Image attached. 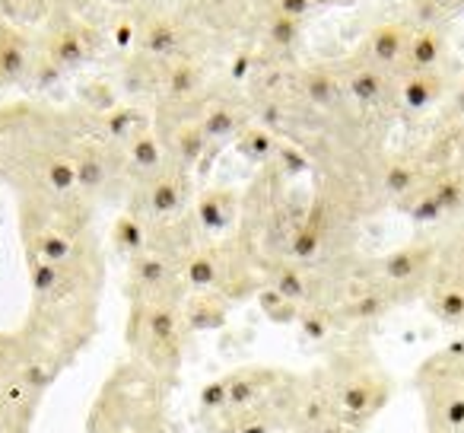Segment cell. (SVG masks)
I'll use <instances>...</instances> for the list:
<instances>
[{"mask_svg":"<svg viewBox=\"0 0 464 433\" xmlns=\"http://www.w3.org/2000/svg\"><path fill=\"white\" fill-rule=\"evenodd\" d=\"M128 344L137 354V363L153 369L156 376H172L185 354V319L179 303L162 300H134L128 316Z\"/></svg>","mask_w":464,"mask_h":433,"instance_id":"6da1fadb","label":"cell"},{"mask_svg":"<svg viewBox=\"0 0 464 433\" xmlns=\"http://www.w3.org/2000/svg\"><path fill=\"white\" fill-rule=\"evenodd\" d=\"M426 433H464V350H442L417 369Z\"/></svg>","mask_w":464,"mask_h":433,"instance_id":"7a4b0ae2","label":"cell"},{"mask_svg":"<svg viewBox=\"0 0 464 433\" xmlns=\"http://www.w3.org/2000/svg\"><path fill=\"white\" fill-rule=\"evenodd\" d=\"M322 389L328 392L334 411L350 414V418H372L392 395L388 376L372 360H366L360 350L331 357Z\"/></svg>","mask_w":464,"mask_h":433,"instance_id":"3957f363","label":"cell"},{"mask_svg":"<svg viewBox=\"0 0 464 433\" xmlns=\"http://www.w3.org/2000/svg\"><path fill=\"white\" fill-rule=\"evenodd\" d=\"M179 274L169 255L162 252H140L130 259V278H134L137 297L134 300H162V303H179Z\"/></svg>","mask_w":464,"mask_h":433,"instance_id":"277c9868","label":"cell"},{"mask_svg":"<svg viewBox=\"0 0 464 433\" xmlns=\"http://www.w3.org/2000/svg\"><path fill=\"white\" fill-rule=\"evenodd\" d=\"M432 259H436V249L432 246H404L398 252L385 255L379 261V274L385 280V290H398V287H407L413 280H420L426 271L432 268Z\"/></svg>","mask_w":464,"mask_h":433,"instance_id":"5b68a950","label":"cell"},{"mask_svg":"<svg viewBox=\"0 0 464 433\" xmlns=\"http://www.w3.org/2000/svg\"><path fill=\"white\" fill-rule=\"evenodd\" d=\"M185 204V179H179V172L162 166L160 172L147 175V185H143V207H147L150 217L156 221H169L181 211Z\"/></svg>","mask_w":464,"mask_h":433,"instance_id":"8992f818","label":"cell"},{"mask_svg":"<svg viewBox=\"0 0 464 433\" xmlns=\"http://www.w3.org/2000/svg\"><path fill=\"white\" fill-rule=\"evenodd\" d=\"M430 310L449 325H464V271L455 265L442 268L430 284Z\"/></svg>","mask_w":464,"mask_h":433,"instance_id":"52a82bcc","label":"cell"},{"mask_svg":"<svg viewBox=\"0 0 464 433\" xmlns=\"http://www.w3.org/2000/svg\"><path fill=\"white\" fill-rule=\"evenodd\" d=\"M181 319H185L188 331H213L229 319V300L213 290L198 293L181 306Z\"/></svg>","mask_w":464,"mask_h":433,"instance_id":"ba28073f","label":"cell"},{"mask_svg":"<svg viewBox=\"0 0 464 433\" xmlns=\"http://www.w3.org/2000/svg\"><path fill=\"white\" fill-rule=\"evenodd\" d=\"M33 367V344L23 331H0V389Z\"/></svg>","mask_w":464,"mask_h":433,"instance_id":"9c48e42d","label":"cell"},{"mask_svg":"<svg viewBox=\"0 0 464 433\" xmlns=\"http://www.w3.org/2000/svg\"><path fill=\"white\" fill-rule=\"evenodd\" d=\"M236 217V198L229 192H219V188H210L198 198V221L207 233H219L226 230Z\"/></svg>","mask_w":464,"mask_h":433,"instance_id":"30bf717a","label":"cell"},{"mask_svg":"<svg viewBox=\"0 0 464 433\" xmlns=\"http://www.w3.org/2000/svg\"><path fill=\"white\" fill-rule=\"evenodd\" d=\"M442 52H445V39L442 33H436V29H423V33H417L411 42H407V67H411V74H430L432 67L442 61Z\"/></svg>","mask_w":464,"mask_h":433,"instance_id":"8fae6325","label":"cell"},{"mask_svg":"<svg viewBox=\"0 0 464 433\" xmlns=\"http://www.w3.org/2000/svg\"><path fill=\"white\" fill-rule=\"evenodd\" d=\"M128 160L137 172L153 175L166 166V143H162L153 131H140V134L128 141Z\"/></svg>","mask_w":464,"mask_h":433,"instance_id":"7c38bea8","label":"cell"},{"mask_svg":"<svg viewBox=\"0 0 464 433\" xmlns=\"http://www.w3.org/2000/svg\"><path fill=\"white\" fill-rule=\"evenodd\" d=\"M439 93H442V80H439L432 71L411 74V77L404 80V86H401V103H404L407 112H423L436 103Z\"/></svg>","mask_w":464,"mask_h":433,"instance_id":"4fadbf2b","label":"cell"},{"mask_svg":"<svg viewBox=\"0 0 464 433\" xmlns=\"http://www.w3.org/2000/svg\"><path fill=\"white\" fill-rule=\"evenodd\" d=\"M198 124L207 141H229L232 134H242V131H246V118L232 109V105H213V109L204 112V118H200Z\"/></svg>","mask_w":464,"mask_h":433,"instance_id":"5bb4252c","label":"cell"},{"mask_svg":"<svg viewBox=\"0 0 464 433\" xmlns=\"http://www.w3.org/2000/svg\"><path fill=\"white\" fill-rule=\"evenodd\" d=\"M267 287H274L280 297L290 300V303H296V306H303V303H309V300H312L309 278H305V271H299L296 265H277L271 271V284H267Z\"/></svg>","mask_w":464,"mask_h":433,"instance_id":"9a60e30c","label":"cell"},{"mask_svg":"<svg viewBox=\"0 0 464 433\" xmlns=\"http://www.w3.org/2000/svg\"><path fill=\"white\" fill-rule=\"evenodd\" d=\"M372 58L379 61V64H385V67H392V64H398L401 58H404V52H407V33L401 26H394V23H385V26H379L372 33Z\"/></svg>","mask_w":464,"mask_h":433,"instance_id":"2e32d148","label":"cell"},{"mask_svg":"<svg viewBox=\"0 0 464 433\" xmlns=\"http://www.w3.org/2000/svg\"><path fill=\"white\" fill-rule=\"evenodd\" d=\"M111 240H115V246L124 255L134 259V255H140L147 249V227H143V221L137 213H124V217H118L115 230H111Z\"/></svg>","mask_w":464,"mask_h":433,"instance_id":"e0dca14e","label":"cell"},{"mask_svg":"<svg viewBox=\"0 0 464 433\" xmlns=\"http://www.w3.org/2000/svg\"><path fill=\"white\" fill-rule=\"evenodd\" d=\"M109 179V162L99 150H80L77 153V188L80 192H96Z\"/></svg>","mask_w":464,"mask_h":433,"instance_id":"ac0fdd59","label":"cell"},{"mask_svg":"<svg viewBox=\"0 0 464 433\" xmlns=\"http://www.w3.org/2000/svg\"><path fill=\"white\" fill-rule=\"evenodd\" d=\"M169 147L175 150V156H179L185 166H191V162H198L200 153H204L207 137H204V131H200V124H179V128L172 131V137H169Z\"/></svg>","mask_w":464,"mask_h":433,"instance_id":"d6986e66","label":"cell"},{"mask_svg":"<svg viewBox=\"0 0 464 433\" xmlns=\"http://www.w3.org/2000/svg\"><path fill=\"white\" fill-rule=\"evenodd\" d=\"M303 93L312 105L328 109V105H334L337 96H341V86H337V80L331 77L328 71H309V74H303Z\"/></svg>","mask_w":464,"mask_h":433,"instance_id":"ffe728a7","label":"cell"},{"mask_svg":"<svg viewBox=\"0 0 464 433\" xmlns=\"http://www.w3.org/2000/svg\"><path fill=\"white\" fill-rule=\"evenodd\" d=\"M347 93L360 105H372L385 96V77H382L379 71H372V67H360V71L347 80Z\"/></svg>","mask_w":464,"mask_h":433,"instance_id":"44dd1931","label":"cell"},{"mask_svg":"<svg viewBox=\"0 0 464 433\" xmlns=\"http://www.w3.org/2000/svg\"><path fill=\"white\" fill-rule=\"evenodd\" d=\"M86 54H90V42H86V35L77 33V29H73V33L58 35L54 45H52V58H54V64H61V67L83 64Z\"/></svg>","mask_w":464,"mask_h":433,"instance_id":"7402d4cb","label":"cell"},{"mask_svg":"<svg viewBox=\"0 0 464 433\" xmlns=\"http://www.w3.org/2000/svg\"><path fill=\"white\" fill-rule=\"evenodd\" d=\"M322 242H324V236H322V227H318L315 221H309V223H303V227L293 233V240H290V255L296 261H312L318 252H322Z\"/></svg>","mask_w":464,"mask_h":433,"instance_id":"603a6c76","label":"cell"},{"mask_svg":"<svg viewBox=\"0 0 464 433\" xmlns=\"http://www.w3.org/2000/svg\"><path fill=\"white\" fill-rule=\"evenodd\" d=\"M198 86H200V74H198V67L188 64V61L175 64L172 71H169V77H166V90H169V96H172V99L194 96V93H198Z\"/></svg>","mask_w":464,"mask_h":433,"instance_id":"cb8c5ba5","label":"cell"},{"mask_svg":"<svg viewBox=\"0 0 464 433\" xmlns=\"http://www.w3.org/2000/svg\"><path fill=\"white\" fill-rule=\"evenodd\" d=\"M417 166L413 162H392V166L385 169V192L392 194V198H404V194H411L413 188H417Z\"/></svg>","mask_w":464,"mask_h":433,"instance_id":"d4e9b609","label":"cell"},{"mask_svg":"<svg viewBox=\"0 0 464 433\" xmlns=\"http://www.w3.org/2000/svg\"><path fill=\"white\" fill-rule=\"evenodd\" d=\"M239 150L248 160H267L277 150V141L271 137V131L265 128H246L239 134Z\"/></svg>","mask_w":464,"mask_h":433,"instance_id":"484cf974","label":"cell"},{"mask_svg":"<svg viewBox=\"0 0 464 433\" xmlns=\"http://www.w3.org/2000/svg\"><path fill=\"white\" fill-rule=\"evenodd\" d=\"M299 325H303V335L309 341H324L334 329V316L328 310H318V306H309V310L299 312Z\"/></svg>","mask_w":464,"mask_h":433,"instance_id":"4316f807","label":"cell"},{"mask_svg":"<svg viewBox=\"0 0 464 433\" xmlns=\"http://www.w3.org/2000/svg\"><path fill=\"white\" fill-rule=\"evenodd\" d=\"M179 29L172 26V23H166V20H160V23H153V26L147 29V35H143V45H147V52H153V54H169V52H175L179 48Z\"/></svg>","mask_w":464,"mask_h":433,"instance_id":"83f0119b","label":"cell"},{"mask_svg":"<svg viewBox=\"0 0 464 433\" xmlns=\"http://www.w3.org/2000/svg\"><path fill=\"white\" fill-rule=\"evenodd\" d=\"M261 306H265V312L274 319V322H286V325L299 322V312H303V306L284 300L274 287H267V290L261 293Z\"/></svg>","mask_w":464,"mask_h":433,"instance_id":"f1b7e54d","label":"cell"},{"mask_svg":"<svg viewBox=\"0 0 464 433\" xmlns=\"http://www.w3.org/2000/svg\"><path fill=\"white\" fill-rule=\"evenodd\" d=\"M105 128H109V134L115 137V141H130V137H137L140 131H147L140 124V115L130 109H115L105 118Z\"/></svg>","mask_w":464,"mask_h":433,"instance_id":"f546056e","label":"cell"},{"mask_svg":"<svg viewBox=\"0 0 464 433\" xmlns=\"http://www.w3.org/2000/svg\"><path fill=\"white\" fill-rule=\"evenodd\" d=\"M26 71V52L16 42H0V80H14Z\"/></svg>","mask_w":464,"mask_h":433,"instance_id":"4dcf8cb0","label":"cell"},{"mask_svg":"<svg viewBox=\"0 0 464 433\" xmlns=\"http://www.w3.org/2000/svg\"><path fill=\"white\" fill-rule=\"evenodd\" d=\"M33 420L35 414L20 411V408L0 399V433H33Z\"/></svg>","mask_w":464,"mask_h":433,"instance_id":"1f68e13d","label":"cell"},{"mask_svg":"<svg viewBox=\"0 0 464 433\" xmlns=\"http://www.w3.org/2000/svg\"><path fill=\"white\" fill-rule=\"evenodd\" d=\"M267 35H271L274 45L290 48L293 42L299 39V20H293V16H284V14H274V20H271V29H267Z\"/></svg>","mask_w":464,"mask_h":433,"instance_id":"d6a6232c","label":"cell"},{"mask_svg":"<svg viewBox=\"0 0 464 433\" xmlns=\"http://www.w3.org/2000/svg\"><path fill=\"white\" fill-rule=\"evenodd\" d=\"M442 213H445V211H442V204L436 201V194L426 192V194H420L417 204L411 207V221H417V223H432V221H439Z\"/></svg>","mask_w":464,"mask_h":433,"instance_id":"836d02e7","label":"cell"},{"mask_svg":"<svg viewBox=\"0 0 464 433\" xmlns=\"http://www.w3.org/2000/svg\"><path fill=\"white\" fill-rule=\"evenodd\" d=\"M312 10V0H277V14L293 16V20H303Z\"/></svg>","mask_w":464,"mask_h":433,"instance_id":"e575fe53","label":"cell"},{"mask_svg":"<svg viewBox=\"0 0 464 433\" xmlns=\"http://www.w3.org/2000/svg\"><path fill=\"white\" fill-rule=\"evenodd\" d=\"M130 39H134V29H130L128 23H121V26L115 29V42H118L121 48H128V45H130Z\"/></svg>","mask_w":464,"mask_h":433,"instance_id":"d590c367","label":"cell"},{"mask_svg":"<svg viewBox=\"0 0 464 433\" xmlns=\"http://www.w3.org/2000/svg\"><path fill=\"white\" fill-rule=\"evenodd\" d=\"M455 268H461V271H464V259H455Z\"/></svg>","mask_w":464,"mask_h":433,"instance_id":"8d00e7d4","label":"cell"},{"mask_svg":"<svg viewBox=\"0 0 464 433\" xmlns=\"http://www.w3.org/2000/svg\"><path fill=\"white\" fill-rule=\"evenodd\" d=\"M111 4H128V0H111Z\"/></svg>","mask_w":464,"mask_h":433,"instance_id":"74e56055","label":"cell"}]
</instances>
